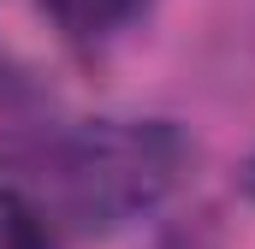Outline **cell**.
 I'll return each instance as SVG.
<instances>
[{
    "mask_svg": "<svg viewBox=\"0 0 255 249\" xmlns=\"http://www.w3.org/2000/svg\"><path fill=\"white\" fill-rule=\"evenodd\" d=\"M190 166V142L166 119L77 124L48 160V190L77 226H125L154 208Z\"/></svg>",
    "mask_w": 255,
    "mask_h": 249,
    "instance_id": "1",
    "label": "cell"
},
{
    "mask_svg": "<svg viewBox=\"0 0 255 249\" xmlns=\"http://www.w3.org/2000/svg\"><path fill=\"white\" fill-rule=\"evenodd\" d=\"M0 249H54L42 214H36L18 190H0Z\"/></svg>",
    "mask_w": 255,
    "mask_h": 249,
    "instance_id": "3",
    "label": "cell"
},
{
    "mask_svg": "<svg viewBox=\"0 0 255 249\" xmlns=\"http://www.w3.org/2000/svg\"><path fill=\"white\" fill-rule=\"evenodd\" d=\"M250 184H255V172H250Z\"/></svg>",
    "mask_w": 255,
    "mask_h": 249,
    "instance_id": "4",
    "label": "cell"
},
{
    "mask_svg": "<svg viewBox=\"0 0 255 249\" xmlns=\"http://www.w3.org/2000/svg\"><path fill=\"white\" fill-rule=\"evenodd\" d=\"M42 6L54 12V24L71 42H107V36L125 30L148 0H42Z\"/></svg>",
    "mask_w": 255,
    "mask_h": 249,
    "instance_id": "2",
    "label": "cell"
}]
</instances>
